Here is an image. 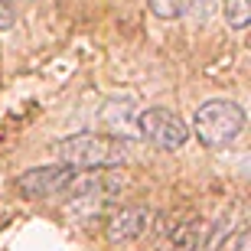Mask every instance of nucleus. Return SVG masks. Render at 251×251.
Here are the masks:
<instances>
[{
	"mask_svg": "<svg viewBox=\"0 0 251 251\" xmlns=\"http://www.w3.org/2000/svg\"><path fill=\"white\" fill-rule=\"evenodd\" d=\"M59 157L72 170H114L130 160L127 144L114 134H98V130H78L59 144Z\"/></svg>",
	"mask_w": 251,
	"mask_h": 251,
	"instance_id": "obj_1",
	"label": "nucleus"
},
{
	"mask_svg": "<svg viewBox=\"0 0 251 251\" xmlns=\"http://www.w3.org/2000/svg\"><path fill=\"white\" fill-rule=\"evenodd\" d=\"M189 130L196 134V140L202 147L222 150L245 130V111L242 104L228 101V98H212V101H202L196 108Z\"/></svg>",
	"mask_w": 251,
	"mask_h": 251,
	"instance_id": "obj_2",
	"label": "nucleus"
},
{
	"mask_svg": "<svg viewBox=\"0 0 251 251\" xmlns=\"http://www.w3.org/2000/svg\"><path fill=\"white\" fill-rule=\"evenodd\" d=\"M153 248L157 251H199L209 238V225L193 212H163L153 215Z\"/></svg>",
	"mask_w": 251,
	"mask_h": 251,
	"instance_id": "obj_3",
	"label": "nucleus"
},
{
	"mask_svg": "<svg viewBox=\"0 0 251 251\" xmlns=\"http://www.w3.org/2000/svg\"><path fill=\"white\" fill-rule=\"evenodd\" d=\"M134 130L157 150H179L189 140V124L170 108H144L134 121Z\"/></svg>",
	"mask_w": 251,
	"mask_h": 251,
	"instance_id": "obj_4",
	"label": "nucleus"
},
{
	"mask_svg": "<svg viewBox=\"0 0 251 251\" xmlns=\"http://www.w3.org/2000/svg\"><path fill=\"white\" fill-rule=\"evenodd\" d=\"M150 222H153V209L144 202H130V205H118L108 212L104 219V235L111 245H134L140 242L144 235L150 232Z\"/></svg>",
	"mask_w": 251,
	"mask_h": 251,
	"instance_id": "obj_5",
	"label": "nucleus"
},
{
	"mask_svg": "<svg viewBox=\"0 0 251 251\" xmlns=\"http://www.w3.org/2000/svg\"><path fill=\"white\" fill-rule=\"evenodd\" d=\"M75 170L56 163V167H33L26 173L17 176V189L29 199H52L59 193H69V183H72Z\"/></svg>",
	"mask_w": 251,
	"mask_h": 251,
	"instance_id": "obj_6",
	"label": "nucleus"
},
{
	"mask_svg": "<svg viewBox=\"0 0 251 251\" xmlns=\"http://www.w3.org/2000/svg\"><path fill=\"white\" fill-rule=\"evenodd\" d=\"M114 202V193H69L65 212L72 215L78 225H92L98 219H108Z\"/></svg>",
	"mask_w": 251,
	"mask_h": 251,
	"instance_id": "obj_7",
	"label": "nucleus"
},
{
	"mask_svg": "<svg viewBox=\"0 0 251 251\" xmlns=\"http://www.w3.org/2000/svg\"><path fill=\"white\" fill-rule=\"evenodd\" d=\"M147 3L157 20H179L196 7V0H147Z\"/></svg>",
	"mask_w": 251,
	"mask_h": 251,
	"instance_id": "obj_8",
	"label": "nucleus"
},
{
	"mask_svg": "<svg viewBox=\"0 0 251 251\" xmlns=\"http://www.w3.org/2000/svg\"><path fill=\"white\" fill-rule=\"evenodd\" d=\"M225 23L232 29H245L251 23V0H225Z\"/></svg>",
	"mask_w": 251,
	"mask_h": 251,
	"instance_id": "obj_9",
	"label": "nucleus"
},
{
	"mask_svg": "<svg viewBox=\"0 0 251 251\" xmlns=\"http://www.w3.org/2000/svg\"><path fill=\"white\" fill-rule=\"evenodd\" d=\"M17 23V10H13V0H0V29H10Z\"/></svg>",
	"mask_w": 251,
	"mask_h": 251,
	"instance_id": "obj_10",
	"label": "nucleus"
},
{
	"mask_svg": "<svg viewBox=\"0 0 251 251\" xmlns=\"http://www.w3.org/2000/svg\"><path fill=\"white\" fill-rule=\"evenodd\" d=\"M235 251H251V232H238V238H235Z\"/></svg>",
	"mask_w": 251,
	"mask_h": 251,
	"instance_id": "obj_11",
	"label": "nucleus"
}]
</instances>
